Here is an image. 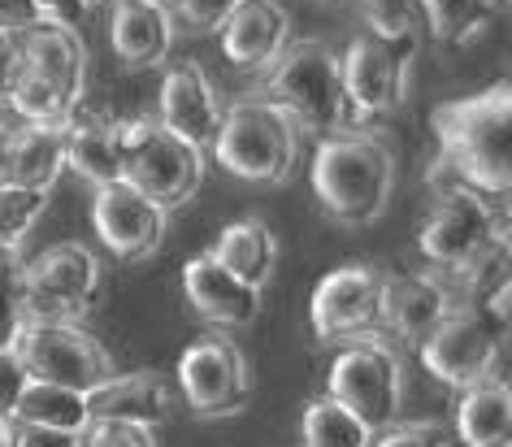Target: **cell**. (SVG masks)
Listing matches in <instances>:
<instances>
[{
  "mask_svg": "<svg viewBox=\"0 0 512 447\" xmlns=\"http://www.w3.org/2000/svg\"><path fill=\"white\" fill-rule=\"evenodd\" d=\"M439 157L430 165V187H469L486 200L508 204L512 187V92L508 83L478 96L447 100L434 109Z\"/></svg>",
  "mask_w": 512,
  "mask_h": 447,
  "instance_id": "obj_1",
  "label": "cell"
},
{
  "mask_svg": "<svg viewBox=\"0 0 512 447\" xmlns=\"http://www.w3.org/2000/svg\"><path fill=\"white\" fill-rule=\"evenodd\" d=\"M313 196L339 226H369L395 191V152L378 131L326 135L309 165Z\"/></svg>",
  "mask_w": 512,
  "mask_h": 447,
  "instance_id": "obj_2",
  "label": "cell"
},
{
  "mask_svg": "<svg viewBox=\"0 0 512 447\" xmlns=\"http://www.w3.org/2000/svg\"><path fill=\"white\" fill-rule=\"evenodd\" d=\"M213 157L243 183H283L296 170L300 126L265 96H248L226 105L222 131L213 139Z\"/></svg>",
  "mask_w": 512,
  "mask_h": 447,
  "instance_id": "obj_3",
  "label": "cell"
},
{
  "mask_svg": "<svg viewBox=\"0 0 512 447\" xmlns=\"http://www.w3.org/2000/svg\"><path fill=\"white\" fill-rule=\"evenodd\" d=\"M417 248L439 274L469 270L508 248V204H495L469 187H443L417 235Z\"/></svg>",
  "mask_w": 512,
  "mask_h": 447,
  "instance_id": "obj_4",
  "label": "cell"
},
{
  "mask_svg": "<svg viewBox=\"0 0 512 447\" xmlns=\"http://www.w3.org/2000/svg\"><path fill=\"white\" fill-rule=\"evenodd\" d=\"M265 100L313 135H330L348 122L339 57L322 40H291L278 53V61L265 70Z\"/></svg>",
  "mask_w": 512,
  "mask_h": 447,
  "instance_id": "obj_5",
  "label": "cell"
},
{
  "mask_svg": "<svg viewBox=\"0 0 512 447\" xmlns=\"http://www.w3.org/2000/svg\"><path fill=\"white\" fill-rule=\"evenodd\" d=\"M122 122V178L139 187L161 209L187 204L204 183V152L170 135L157 118H118Z\"/></svg>",
  "mask_w": 512,
  "mask_h": 447,
  "instance_id": "obj_6",
  "label": "cell"
},
{
  "mask_svg": "<svg viewBox=\"0 0 512 447\" xmlns=\"http://www.w3.org/2000/svg\"><path fill=\"white\" fill-rule=\"evenodd\" d=\"M100 296V261L83 244H57L18 265V304L27 322H79Z\"/></svg>",
  "mask_w": 512,
  "mask_h": 447,
  "instance_id": "obj_7",
  "label": "cell"
},
{
  "mask_svg": "<svg viewBox=\"0 0 512 447\" xmlns=\"http://www.w3.org/2000/svg\"><path fill=\"white\" fill-rule=\"evenodd\" d=\"M504 343H508V326L495 322L482 304H469V309L447 313L417 348H421V365H426L434 378L465 391L473 382L499 378Z\"/></svg>",
  "mask_w": 512,
  "mask_h": 447,
  "instance_id": "obj_8",
  "label": "cell"
},
{
  "mask_svg": "<svg viewBox=\"0 0 512 447\" xmlns=\"http://www.w3.org/2000/svg\"><path fill=\"white\" fill-rule=\"evenodd\" d=\"M14 352L35 382H53V387L83 395H92L118 374L105 343L79 322H27Z\"/></svg>",
  "mask_w": 512,
  "mask_h": 447,
  "instance_id": "obj_9",
  "label": "cell"
},
{
  "mask_svg": "<svg viewBox=\"0 0 512 447\" xmlns=\"http://www.w3.org/2000/svg\"><path fill=\"white\" fill-rule=\"evenodd\" d=\"M330 400H339L369 430L391 426L400 413V356L382 335L352 339L330 365Z\"/></svg>",
  "mask_w": 512,
  "mask_h": 447,
  "instance_id": "obj_10",
  "label": "cell"
},
{
  "mask_svg": "<svg viewBox=\"0 0 512 447\" xmlns=\"http://www.w3.org/2000/svg\"><path fill=\"white\" fill-rule=\"evenodd\" d=\"M408 61H413V40H382L374 31L356 35L339 57L348 118H382L400 109L408 96Z\"/></svg>",
  "mask_w": 512,
  "mask_h": 447,
  "instance_id": "obj_11",
  "label": "cell"
},
{
  "mask_svg": "<svg viewBox=\"0 0 512 447\" xmlns=\"http://www.w3.org/2000/svg\"><path fill=\"white\" fill-rule=\"evenodd\" d=\"M178 391L200 417H230L252 400V365L239 343L226 335H204L178 361Z\"/></svg>",
  "mask_w": 512,
  "mask_h": 447,
  "instance_id": "obj_12",
  "label": "cell"
},
{
  "mask_svg": "<svg viewBox=\"0 0 512 447\" xmlns=\"http://www.w3.org/2000/svg\"><path fill=\"white\" fill-rule=\"evenodd\" d=\"M382 278L374 265H343L326 274L309 300V326L322 343H352L378 330V300H382Z\"/></svg>",
  "mask_w": 512,
  "mask_h": 447,
  "instance_id": "obj_13",
  "label": "cell"
},
{
  "mask_svg": "<svg viewBox=\"0 0 512 447\" xmlns=\"http://www.w3.org/2000/svg\"><path fill=\"white\" fill-rule=\"evenodd\" d=\"M92 226H96V239L118 261H144L161 248L165 226H170V209H161V204L148 200L139 187L118 178V183L96 187Z\"/></svg>",
  "mask_w": 512,
  "mask_h": 447,
  "instance_id": "obj_14",
  "label": "cell"
},
{
  "mask_svg": "<svg viewBox=\"0 0 512 447\" xmlns=\"http://www.w3.org/2000/svg\"><path fill=\"white\" fill-rule=\"evenodd\" d=\"M222 113H226V105H222V96H217V87L209 83V74H204L200 61H178V66L165 70L157 122L170 135L196 144L200 152H209L217 131H222Z\"/></svg>",
  "mask_w": 512,
  "mask_h": 447,
  "instance_id": "obj_15",
  "label": "cell"
},
{
  "mask_svg": "<svg viewBox=\"0 0 512 447\" xmlns=\"http://www.w3.org/2000/svg\"><path fill=\"white\" fill-rule=\"evenodd\" d=\"M22 48V66L31 74H40L48 87H57V96L66 105H83V87H87V48L74 27L61 22H31L18 31Z\"/></svg>",
  "mask_w": 512,
  "mask_h": 447,
  "instance_id": "obj_16",
  "label": "cell"
},
{
  "mask_svg": "<svg viewBox=\"0 0 512 447\" xmlns=\"http://www.w3.org/2000/svg\"><path fill=\"white\" fill-rule=\"evenodd\" d=\"M178 22L165 0H113L109 5V44L122 66L152 70L174 53Z\"/></svg>",
  "mask_w": 512,
  "mask_h": 447,
  "instance_id": "obj_17",
  "label": "cell"
},
{
  "mask_svg": "<svg viewBox=\"0 0 512 447\" xmlns=\"http://www.w3.org/2000/svg\"><path fill=\"white\" fill-rule=\"evenodd\" d=\"M452 309H456L452 296H447V287L434 274L382 278L378 330H387L400 343H421Z\"/></svg>",
  "mask_w": 512,
  "mask_h": 447,
  "instance_id": "obj_18",
  "label": "cell"
},
{
  "mask_svg": "<svg viewBox=\"0 0 512 447\" xmlns=\"http://www.w3.org/2000/svg\"><path fill=\"white\" fill-rule=\"evenodd\" d=\"M222 53L239 70H270L291 44V14L278 0H243L222 27Z\"/></svg>",
  "mask_w": 512,
  "mask_h": 447,
  "instance_id": "obj_19",
  "label": "cell"
},
{
  "mask_svg": "<svg viewBox=\"0 0 512 447\" xmlns=\"http://www.w3.org/2000/svg\"><path fill=\"white\" fill-rule=\"evenodd\" d=\"M183 291H187L191 309L217 330H243V326L256 322V313H261V291L239 283L235 274H226L209 252H200V257L187 261Z\"/></svg>",
  "mask_w": 512,
  "mask_h": 447,
  "instance_id": "obj_20",
  "label": "cell"
},
{
  "mask_svg": "<svg viewBox=\"0 0 512 447\" xmlns=\"http://www.w3.org/2000/svg\"><path fill=\"white\" fill-rule=\"evenodd\" d=\"M66 135V170L83 174L92 187L118 183L122 178V122L87 105H74L61 118Z\"/></svg>",
  "mask_w": 512,
  "mask_h": 447,
  "instance_id": "obj_21",
  "label": "cell"
},
{
  "mask_svg": "<svg viewBox=\"0 0 512 447\" xmlns=\"http://www.w3.org/2000/svg\"><path fill=\"white\" fill-rule=\"evenodd\" d=\"M174 408V391L165 374L157 369H139V374H113L105 387L87 395V413L92 421H135V426L157 430Z\"/></svg>",
  "mask_w": 512,
  "mask_h": 447,
  "instance_id": "obj_22",
  "label": "cell"
},
{
  "mask_svg": "<svg viewBox=\"0 0 512 447\" xmlns=\"http://www.w3.org/2000/svg\"><path fill=\"white\" fill-rule=\"evenodd\" d=\"M456 439L460 447H508L512 443V387L504 378H486L460 391Z\"/></svg>",
  "mask_w": 512,
  "mask_h": 447,
  "instance_id": "obj_23",
  "label": "cell"
},
{
  "mask_svg": "<svg viewBox=\"0 0 512 447\" xmlns=\"http://www.w3.org/2000/svg\"><path fill=\"white\" fill-rule=\"evenodd\" d=\"M66 170V135L61 122H22L9 139V183L31 191H53Z\"/></svg>",
  "mask_w": 512,
  "mask_h": 447,
  "instance_id": "obj_24",
  "label": "cell"
},
{
  "mask_svg": "<svg viewBox=\"0 0 512 447\" xmlns=\"http://www.w3.org/2000/svg\"><path fill=\"white\" fill-rule=\"evenodd\" d=\"M209 257L222 265L226 274H235L239 283L261 291L265 283H270L274 265H278V239H274V231L261 222V217H243V222L226 226V231L217 235Z\"/></svg>",
  "mask_w": 512,
  "mask_h": 447,
  "instance_id": "obj_25",
  "label": "cell"
},
{
  "mask_svg": "<svg viewBox=\"0 0 512 447\" xmlns=\"http://www.w3.org/2000/svg\"><path fill=\"white\" fill-rule=\"evenodd\" d=\"M9 421H27V426H53V430H70L83 434L92 426V413H87V395L83 391H66L53 387V382H27V391L18 395L14 417Z\"/></svg>",
  "mask_w": 512,
  "mask_h": 447,
  "instance_id": "obj_26",
  "label": "cell"
},
{
  "mask_svg": "<svg viewBox=\"0 0 512 447\" xmlns=\"http://www.w3.org/2000/svg\"><path fill=\"white\" fill-rule=\"evenodd\" d=\"M417 14L426 18V27L439 44L460 48L491 27L499 5L495 0H417Z\"/></svg>",
  "mask_w": 512,
  "mask_h": 447,
  "instance_id": "obj_27",
  "label": "cell"
},
{
  "mask_svg": "<svg viewBox=\"0 0 512 447\" xmlns=\"http://www.w3.org/2000/svg\"><path fill=\"white\" fill-rule=\"evenodd\" d=\"M300 430H304V447H369V439H374V430L361 417H352L339 400H330V395L309 400Z\"/></svg>",
  "mask_w": 512,
  "mask_h": 447,
  "instance_id": "obj_28",
  "label": "cell"
},
{
  "mask_svg": "<svg viewBox=\"0 0 512 447\" xmlns=\"http://www.w3.org/2000/svg\"><path fill=\"white\" fill-rule=\"evenodd\" d=\"M5 105L14 109L22 122H53V126L70 113V105L57 96V87H48L40 74H31L27 66H18L14 87H9V100H5Z\"/></svg>",
  "mask_w": 512,
  "mask_h": 447,
  "instance_id": "obj_29",
  "label": "cell"
},
{
  "mask_svg": "<svg viewBox=\"0 0 512 447\" xmlns=\"http://www.w3.org/2000/svg\"><path fill=\"white\" fill-rule=\"evenodd\" d=\"M48 204V191H31V187H14L0 183V244L18 248L31 235V226L40 222Z\"/></svg>",
  "mask_w": 512,
  "mask_h": 447,
  "instance_id": "obj_30",
  "label": "cell"
},
{
  "mask_svg": "<svg viewBox=\"0 0 512 447\" xmlns=\"http://www.w3.org/2000/svg\"><path fill=\"white\" fill-rule=\"evenodd\" d=\"M369 22V31L382 40H413L417 31V0H356Z\"/></svg>",
  "mask_w": 512,
  "mask_h": 447,
  "instance_id": "obj_31",
  "label": "cell"
},
{
  "mask_svg": "<svg viewBox=\"0 0 512 447\" xmlns=\"http://www.w3.org/2000/svg\"><path fill=\"white\" fill-rule=\"evenodd\" d=\"M369 447H447V430L434 421H391L374 430Z\"/></svg>",
  "mask_w": 512,
  "mask_h": 447,
  "instance_id": "obj_32",
  "label": "cell"
},
{
  "mask_svg": "<svg viewBox=\"0 0 512 447\" xmlns=\"http://www.w3.org/2000/svg\"><path fill=\"white\" fill-rule=\"evenodd\" d=\"M79 447H157V434L135 421H92Z\"/></svg>",
  "mask_w": 512,
  "mask_h": 447,
  "instance_id": "obj_33",
  "label": "cell"
},
{
  "mask_svg": "<svg viewBox=\"0 0 512 447\" xmlns=\"http://www.w3.org/2000/svg\"><path fill=\"white\" fill-rule=\"evenodd\" d=\"M239 5L243 0H170V14L191 31H217Z\"/></svg>",
  "mask_w": 512,
  "mask_h": 447,
  "instance_id": "obj_34",
  "label": "cell"
},
{
  "mask_svg": "<svg viewBox=\"0 0 512 447\" xmlns=\"http://www.w3.org/2000/svg\"><path fill=\"white\" fill-rule=\"evenodd\" d=\"M27 326L22 317V304H18V270L14 274H0V352H9Z\"/></svg>",
  "mask_w": 512,
  "mask_h": 447,
  "instance_id": "obj_35",
  "label": "cell"
},
{
  "mask_svg": "<svg viewBox=\"0 0 512 447\" xmlns=\"http://www.w3.org/2000/svg\"><path fill=\"white\" fill-rule=\"evenodd\" d=\"M27 382H31V374L22 369L18 352L14 348L0 352V417H14V404H18V395L27 391Z\"/></svg>",
  "mask_w": 512,
  "mask_h": 447,
  "instance_id": "obj_36",
  "label": "cell"
},
{
  "mask_svg": "<svg viewBox=\"0 0 512 447\" xmlns=\"http://www.w3.org/2000/svg\"><path fill=\"white\" fill-rule=\"evenodd\" d=\"M83 434L70 430H53V426H27V421H14L9 430V447H79Z\"/></svg>",
  "mask_w": 512,
  "mask_h": 447,
  "instance_id": "obj_37",
  "label": "cell"
},
{
  "mask_svg": "<svg viewBox=\"0 0 512 447\" xmlns=\"http://www.w3.org/2000/svg\"><path fill=\"white\" fill-rule=\"evenodd\" d=\"M31 9L40 22H61V27H74V31H79V22L92 14L87 0H31Z\"/></svg>",
  "mask_w": 512,
  "mask_h": 447,
  "instance_id": "obj_38",
  "label": "cell"
},
{
  "mask_svg": "<svg viewBox=\"0 0 512 447\" xmlns=\"http://www.w3.org/2000/svg\"><path fill=\"white\" fill-rule=\"evenodd\" d=\"M22 66V48H18V31L0 27V109L9 100V87H14V74Z\"/></svg>",
  "mask_w": 512,
  "mask_h": 447,
  "instance_id": "obj_39",
  "label": "cell"
},
{
  "mask_svg": "<svg viewBox=\"0 0 512 447\" xmlns=\"http://www.w3.org/2000/svg\"><path fill=\"white\" fill-rule=\"evenodd\" d=\"M31 22H40L31 0H0V27L5 31H22V27H31Z\"/></svg>",
  "mask_w": 512,
  "mask_h": 447,
  "instance_id": "obj_40",
  "label": "cell"
},
{
  "mask_svg": "<svg viewBox=\"0 0 512 447\" xmlns=\"http://www.w3.org/2000/svg\"><path fill=\"white\" fill-rule=\"evenodd\" d=\"M9 139H14V131L0 122V183H9Z\"/></svg>",
  "mask_w": 512,
  "mask_h": 447,
  "instance_id": "obj_41",
  "label": "cell"
},
{
  "mask_svg": "<svg viewBox=\"0 0 512 447\" xmlns=\"http://www.w3.org/2000/svg\"><path fill=\"white\" fill-rule=\"evenodd\" d=\"M14 252H18V248L0 244V274H14V270H18V265H14Z\"/></svg>",
  "mask_w": 512,
  "mask_h": 447,
  "instance_id": "obj_42",
  "label": "cell"
},
{
  "mask_svg": "<svg viewBox=\"0 0 512 447\" xmlns=\"http://www.w3.org/2000/svg\"><path fill=\"white\" fill-rule=\"evenodd\" d=\"M9 430H14V421L0 417V447H9Z\"/></svg>",
  "mask_w": 512,
  "mask_h": 447,
  "instance_id": "obj_43",
  "label": "cell"
},
{
  "mask_svg": "<svg viewBox=\"0 0 512 447\" xmlns=\"http://www.w3.org/2000/svg\"><path fill=\"white\" fill-rule=\"evenodd\" d=\"M87 5H113V0H87Z\"/></svg>",
  "mask_w": 512,
  "mask_h": 447,
  "instance_id": "obj_44",
  "label": "cell"
},
{
  "mask_svg": "<svg viewBox=\"0 0 512 447\" xmlns=\"http://www.w3.org/2000/svg\"><path fill=\"white\" fill-rule=\"evenodd\" d=\"M165 5H170V0H165Z\"/></svg>",
  "mask_w": 512,
  "mask_h": 447,
  "instance_id": "obj_45",
  "label": "cell"
}]
</instances>
